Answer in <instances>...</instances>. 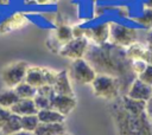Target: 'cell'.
Returning a JSON list of instances; mask_svg holds the SVG:
<instances>
[{"label":"cell","instance_id":"cell-18","mask_svg":"<svg viewBox=\"0 0 152 135\" xmlns=\"http://www.w3.org/2000/svg\"><path fill=\"white\" fill-rule=\"evenodd\" d=\"M37 116L40 123H64L65 121V116L53 109L39 110Z\"/></svg>","mask_w":152,"mask_h":135},{"label":"cell","instance_id":"cell-28","mask_svg":"<svg viewBox=\"0 0 152 135\" xmlns=\"http://www.w3.org/2000/svg\"><path fill=\"white\" fill-rule=\"evenodd\" d=\"M10 115H11V111L8 109L0 107V130H1L2 126L5 124V122L7 121V118L10 117Z\"/></svg>","mask_w":152,"mask_h":135},{"label":"cell","instance_id":"cell-26","mask_svg":"<svg viewBox=\"0 0 152 135\" xmlns=\"http://www.w3.org/2000/svg\"><path fill=\"white\" fill-rule=\"evenodd\" d=\"M137 78L140 79L142 83L152 86V64H148L147 68L145 69V71L142 73H140Z\"/></svg>","mask_w":152,"mask_h":135},{"label":"cell","instance_id":"cell-5","mask_svg":"<svg viewBox=\"0 0 152 135\" xmlns=\"http://www.w3.org/2000/svg\"><path fill=\"white\" fill-rule=\"evenodd\" d=\"M30 65L24 60H17L7 64L5 68H2L0 72V77L2 83L6 88L14 89L20 83L25 82L26 72Z\"/></svg>","mask_w":152,"mask_h":135},{"label":"cell","instance_id":"cell-21","mask_svg":"<svg viewBox=\"0 0 152 135\" xmlns=\"http://www.w3.org/2000/svg\"><path fill=\"white\" fill-rule=\"evenodd\" d=\"M14 91L17 92L18 97L20 99H33L34 96L37 95V89L27 84L26 82L20 83L14 88Z\"/></svg>","mask_w":152,"mask_h":135},{"label":"cell","instance_id":"cell-3","mask_svg":"<svg viewBox=\"0 0 152 135\" xmlns=\"http://www.w3.org/2000/svg\"><path fill=\"white\" fill-rule=\"evenodd\" d=\"M90 86L96 97H100L107 101H115L120 96H122L120 81L112 76L97 75L94 82L90 84Z\"/></svg>","mask_w":152,"mask_h":135},{"label":"cell","instance_id":"cell-29","mask_svg":"<svg viewBox=\"0 0 152 135\" xmlns=\"http://www.w3.org/2000/svg\"><path fill=\"white\" fill-rule=\"evenodd\" d=\"M145 111H146V115H147V117H148V120H150V122L152 124V98L146 102V109H145Z\"/></svg>","mask_w":152,"mask_h":135},{"label":"cell","instance_id":"cell-25","mask_svg":"<svg viewBox=\"0 0 152 135\" xmlns=\"http://www.w3.org/2000/svg\"><path fill=\"white\" fill-rule=\"evenodd\" d=\"M147 63L145 60H141V59H133L131 60V68H132V71L133 73L138 77L140 73H142L145 71V69L147 68Z\"/></svg>","mask_w":152,"mask_h":135},{"label":"cell","instance_id":"cell-32","mask_svg":"<svg viewBox=\"0 0 152 135\" xmlns=\"http://www.w3.org/2000/svg\"><path fill=\"white\" fill-rule=\"evenodd\" d=\"M5 4H8V0H0V5H5Z\"/></svg>","mask_w":152,"mask_h":135},{"label":"cell","instance_id":"cell-15","mask_svg":"<svg viewBox=\"0 0 152 135\" xmlns=\"http://www.w3.org/2000/svg\"><path fill=\"white\" fill-rule=\"evenodd\" d=\"M10 111L12 114H15L20 117L28 116V115H37L38 109L33 102V99H19L11 109Z\"/></svg>","mask_w":152,"mask_h":135},{"label":"cell","instance_id":"cell-16","mask_svg":"<svg viewBox=\"0 0 152 135\" xmlns=\"http://www.w3.org/2000/svg\"><path fill=\"white\" fill-rule=\"evenodd\" d=\"M66 133L64 123H39L36 135H64Z\"/></svg>","mask_w":152,"mask_h":135},{"label":"cell","instance_id":"cell-13","mask_svg":"<svg viewBox=\"0 0 152 135\" xmlns=\"http://www.w3.org/2000/svg\"><path fill=\"white\" fill-rule=\"evenodd\" d=\"M27 18L23 13H14L0 22V33H8L24 27L27 24Z\"/></svg>","mask_w":152,"mask_h":135},{"label":"cell","instance_id":"cell-8","mask_svg":"<svg viewBox=\"0 0 152 135\" xmlns=\"http://www.w3.org/2000/svg\"><path fill=\"white\" fill-rule=\"evenodd\" d=\"M83 27L86 28L84 38H87L89 43L104 44L109 41V21H104L91 27H86V26Z\"/></svg>","mask_w":152,"mask_h":135},{"label":"cell","instance_id":"cell-2","mask_svg":"<svg viewBox=\"0 0 152 135\" xmlns=\"http://www.w3.org/2000/svg\"><path fill=\"white\" fill-rule=\"evenodd\" d=\"M110 109L118 135H152V124L146 111L134 115L122 107L119 98L114 101Z\"/></svg>","mask_w":152,"mask_h":135},{"label":"cell","instance_id":"cell-24","mask_svg":"<svg viewBox=\"0 0 152 135\" xmlns=\"http://www.w3.org/2000/svg\"><path fill=\"white\" fill-rule=\"evenodd\" d=\"M33 102L39 110H45V109H51V99L48 98V97H44V96H40V95H36L34 98H33Z\"/></svg>","mask_w":152,"mask_h":135},{"label":"cell","instance_id":"cell-27","mask_svg":"<svg viewBox=\"0 0 152 135\" xmlns=\"http://www.w3.org/2000/svg\"><path fill=\"white\" fill-rule=\"evenodd\" d=\"M37 94L40 95V96H44V97H48V98H52L56 94H55V90L51 85H43L42 88L37 89Z\"/></svg>","mask_w":152,"mask_h":135},{"label":"cell","instance_id":"cell-12","mask_svg":"<svg viewBox=\"0 0 152 135\" xmlns=\"http://www.w3.org/2000/svg\"><path fill=\"white\" fill-rule=\"evenodd\" d=\"M56 95H63V96H71L75 97V92L71 85V79L69 77V73L66 70L58 71L57 79L55 84L52 85Z\"/></svg>","mask_w":152,"mask_h":135},{"label":"cell","instance_id":"cell-14","mask_svg":"<svg viewBox=\"0 0 152 135\" xmlns=\"http://www.w3.org/2000/svg\"><path fill=\"white\" fill-rule=\"evenodd\" d=\"M25 82L31 86L39 89L43 85H46L45 76H44V68L42 66H30L26 72Z\"/></svg>","mask_w":152,"mask_h":135},{"label":"cell","instance_id":"cell-6","mask_svg":"<svg viewBox=\"0 0 152 135\" xmlns=\"http://www.w3.org/2000/svg\"><path fill=\"white\" fill-rule=\"evenodd\" d=\"M68 73L70 79L82 85H90L97 76L93 66L84 58L72 60L70 63Z\"/></svg>","mask_w":152,"mask_h":135},{"label":"cell","instance_id":"cell-9","mask_svg":"<svg viewBox=\"0 0 152 135\" xmlns=\"http://www.w3.org/2000/svg\"><path fill=\"white\" fill-rule=\"evenodd\" d=\"M125 95L135 101L147 102L148 99L152 98V86H150V85L142 83L140 79L135 78L132 82V84L129 85V88Z\"/></svg>","mask_w":152,"mask_h":135},{"label":"cell","instance_id":"cell-11","mask_svg":"<svg viewBox=\"0 0 152 135\" xmlns=\"http://www.w3.org/2000/svg\"><path fill=\"white\" fill-rule=\"evenodd\" d=\"M77 102L75 97L71 96H63V95H55L51 98V109L58 111L63 116H68L74 111L76 108Z\"/></svg>","mask_w":152,"mask_h":135},{"label":"cell","instance_id":"cell-10","mask_svg":"<svg viewBox=\"0 0 152 135\" xmlns=\"http://www.w3.org/2000/svg\"><path fill=\"white\" fill-rule=\"evenodd\" d=\"M127 57L133 60V59H141L145 60L147 64H152V47L145 41H137L129 47L126 49Z\"/></svg>","mask_w":152,"mask_h":135},{"label":"cell","instance_id":"cell-20","mask_svg":"<svg viewBox=\"0 0 152 135\" xmlns=\"http://www.w3.org/2000/svg\"><path fill=\"white\" fill-rule=\"evenodd\" d=\"M19 99L20 98L18 97L14 89L6 88V89L0 90V107L10 110Z\"/></svg>","mask_w":152,"mask_h":135},{"label":"cell","instance_id":"cell-1","mask_svg":"<svg viewBox=\"0 0 152 135\" xmlns=\"http://www.w3.org/2000/svg\"><path fill=\"white\" fill-rule=\"evenodd\" d=\"M84 59L93 66L97 75H107L120 81L121 90H128L132 82L137 78L131 68V59L127 57L126 49L109 41L104 44L90 43Z\"/></svg>","mask_w":152,"mask_h":135},{"label":"cell","instance_id":"cell-19","mask_svg":"<svg viewBox=\"0 0 152 135\" xmlns=\"http://www.w3.org/2000/svg\"><path fill=\"white\" fill-rule=\"evenodd\" d=\"M20 130H21V117L11 112L10 117L7 118L5 124L2 126L0 133L2 135H12V134H15Z\"/></svg>","mask_w":152,"mask_h":135},{"label":"cell","instance_id":"cell-33","mask_svg":"<svg viewBox=\"0 0 152 135\" xmlns=\"http://www.w3.org/2000/svg\"><path fill=\"white\" fill-rule=\"evenodd\" d=\"M64 135H71V134H69V133H65V134H64Z\"/></svg>","mask_w":152,"mask_h":135},{"label":"cell","instance_id":"cell-23","mask_svg":"<svg viewBox=\"0 0 152 135\" xmlns=\"http://www.w3.org/2000/svg\"><path fill=\"white\" fill-rule=\"evenodd\" d=\"M39 120L37 115H28V116H23L21 117V130L34 133L37 127L39 126Z\"/></svg>","mask_w":152,"mask_h":135},{"label":"cell","instance_id":"cell-17","mask_svg":"<svg viewBox=\"0 0 152 135\" xmlns=\"http://www.w3.org/2000/svg\"><path fill=\"white\" fill-rule=\"evenodd\" d=\"M52 37L55 38V40L62 47L64 44H66L71 39H74V36H72V26H70V25H68L65 22L57 25Z\"/></svg>","mask_w":152,"mask_h":135},{"label":"cell","instance_id":"cell-30","mask_svg":"<svg viewBox=\"0 0 152 135\" xmlns=\"http://www.w3.org/2000/svg\"><path fill=\"white\" fill-rule=\"evenodd\" d=\"M146 43L152 47V28L147 31V34H146Z\"/></svg>","mask_w":152,"mask_h":135},{"label":"cell","instance_id":"cell-22","mask_svg":"<svg viewBox=\"0 0 152 135\" xmlns=\"http://www.w3.org/2000/svg\"><path fill=\"white\" fill-rule=\"evenodd\" d=\"M134 20H135L137 24H139L142 28L151 30V28H152V8L144 7L142 12H141L140 14H138V17H135Z\"/></svg>","mask_w":152,"mask_h":135},{"label":"cell","instance_id":"cell-4","mask_svg":"<svg viewBox=\"0 0 152 135\" xmlns=\"http://www.w3.org/2000/svg\"><path fill=\"white\" fill-rule=\"evenodd\" d=\"M138 41V31L132 26L109 21V43L127 49Z\"/></svg>","mask_w":152,"mask_h":135},{"label":"cell","instance_id":"cell-7","mask_svg":"<svg viewBox=\"0 0 152 135\" xmlns=\"http://www.w3.org/2000/svg\"><path fill=\"white\" fill-rule=\"evenodd\" d=\"M89 44L90 43L87 38H74L59 49L58 54L63 58L70 59L71 62L76 59H82L86 56Z\"/></svg>","mask_w":152,"mask_h":135},{"label":"cell","instance_id":"cell-31","mask_svg":"<svg viewBox=\"0 0 152 135\" xmlns=\"http://www.w3.org/2000/svg\"><path fill=\"white\" fill-rule=\"evenodd\" d=\"M12 135H36L34 133H30V131H25V130H20L15 134H12Z\"/></svg>","mask_w":152,"mask_h":135}]
</instances>
